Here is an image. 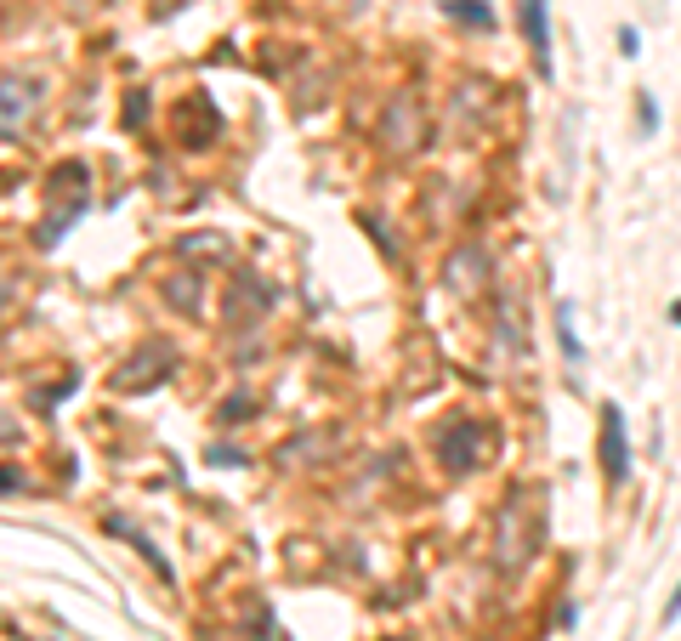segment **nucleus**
I'll list each match as a JSON object with an SVG mask.
<instances>
[{"instance_id":"1","label":"nucleus","mask_w":681,"mask_h":641,"mask_svg":"<svg viewBox=\"0 0 681 641\" xmlns=\"http://www.w3.org/2000/svg\"><path fill=\"white\" fill-rule=\"evenodd\" d=\"M534 545H540V511H534V494L511 488L506 505H500V522H494V568H500V573L528 568Z\"/></svg>"},{"instance_id":"2","label":"nucleus","mask_w":681,"mask_h":641,"mask_svg":"<svg viewBox=\"0 0 681 641\" xmlns=\"http://www.w3.org/2000/svg\"><path fill=\"white\" fill-rule=\"evenodd\" d=\"M596 454H602V477L613 488H625L630 483V426H625L619 403H602V415H596Z\"/></svg>"},{"instance_id":"3","label":"nucleus","mask_w":681,"mask_h":641,"mask_svg":"<svg viewBox=\"0 0 681 641\" xmlns=\"http://www.w3.org/2000/svg\"><path fill=\"white\" fill-rule=\"evenodd\" d=\"M483 437H477V420L472 415H460V420H449L443 432H437V454H443V471H454V477H466V471L483 460Z\"/></svg>"},{"instance_id":"4","label":"nucleus","mask_w":681,"mask_h":641,"mask_svg":"<svg viewBox=\"0 0 681 641\" xmlns=\"http://www.w3.org/2000/svg\"><path fill=\"white\" fill-rule=\"evenodd\" d=\"M426 137V120H420V103L403 91V97H392V108H386L381 120V142L392 148V154H415V142Z\"/></svg>"},{"instance_id":"5","label":"nucleus","mask_w":681,"mask_h":641,"mask_svg":"<svg viewBox=\"0 0 681 641\" xmlns=\"http://www.w3.org/2000/svg\"><path fill=\"white\" fill-rule=\"evenodd\" d=\"M517 23H523V35H528L534 69L551 74V0H517Z\"/></svg>"},{"instance_id":"6","label":"nucleus","mask_w":681,"mask_h":641,"mask_svg":"<svg viewBox=\"0 0 681 641\" xmlns=\"http://www.w3.org/2000/svg\"><path fill=\"white\" fill-rule=\"evenodd\" d=\"M35 108H40V86H35V80H0V137H12Z\"/></svg>"},{"instance_id":"7","label":"nucleus","mask_w":681,"mask_h":641,"mask_svg":"<svg viewBox=\"0 0 681 641\" xmlns=\"http://www.w3.org/2000/svg\"><path fill=\"white\" fill-rule=\"evenodd\" d=\"M443 18L472 23V29H494V6L489 0H443Z\"/></svg>"},{"instance_id":"8","label":"nucleus","mask_w":681,"mask_h":641,"mask_svg":"<svg viewBox=\"0 0 681 641\" xmlns=\"http://www.w3.org/2000/svg\"><path fill=\"white\" fill-rule=\"evenodd\" d=\"M557 335H562V352H568V364H585V341H579V330H574V307H568V301L557 307Z\"/></svg>"},{"instance_id":"9","label":"nucleus","mask_w":681,"mask_h":641,"mask_svg":"<svg viewBox=\"0 0 681 641\" xmlns=\"http://www.w3.org/2000/svg\"><path fill=\"white\" fill-rule=\"evenodd\" d=\"M636 125H642V137H659V103H653V91H636Z\"/></svg>"},{"instance_id":"10","label":"nucleus","mask_w":681,"mask_h":641,"mask_svg":"<svg viewBox=\"0 0 681 641\" xmlns=\"http://www.w3.org/2000/svg\"><path fill=\"white\" fill-rule=\"evenodd\" d=\"M619 57H642V35H636V29H619Z\"/></svg>"},{"instance_id":"11","label":"nucleus","mask_w":681,"mask_h":641,"mask_svg":"<svg viewBox=\"0 0 681 641\" xmlns=\"http://www.w3.org/2000/svg\"><path fill=\"white\" fill-rule=\"evenodd\" d=\"M676 619H681V585L670 590V607H664V624H676Z\"/></svg>"},{"instance_id":"12","label":"nucleus","mask_w":681,"mask_h":641,"mask_svg":"<svg viewBox=\"0 0 681 641\" xmlns=\"http://www.w3.org/2000/svg\"><path fill=\"white\" fill-rule=\"evenodd\" d=\"M18 483H23L18 471H6V466H0V494H12V488H18Z\"/></svg>"},{"instance_id":"13","label":"nucleus","mask_w":681,"mask_h":641,"mask_svg":"<svg viewBox=\"0 0 681 641\" xmlns=\"http://www.w3.org/2000/svg\"><path fill=\"white\" fill-rule=\"evenodd\" d=\"M670 324H676V330H681V295H676V301H670Z\"/></svg>"},{"instance_id":"14","label":"nucleus","mask_w":681,"mask_h":641,"mask_svg":"<svg viewBox=\"0 0 681 641\" xmlns=\"http://www.w3.org/2000/svg\"><path fill=\"white\" fill-rule=\"evenodd\" d=\"M12 432H18V426H12V420H0V437H12Z\"/></svg>"},{"instance_id":"15","label":"nucleus","mask_w":681,"mask_h":641,"mask_svg":"<svg viewBox=\"0 0 681 641\" xmlns=\"http://www.w3.org/2000/svg\"><path fill=\"white\" fill-rule=\"evenodd\" d=\"M352 6H369V0H352Z\"/></svg>"}]
</instances>
